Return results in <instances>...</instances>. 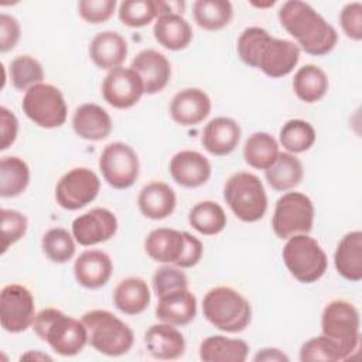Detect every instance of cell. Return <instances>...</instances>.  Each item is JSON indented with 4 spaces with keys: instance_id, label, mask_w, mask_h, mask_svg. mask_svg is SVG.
<instances>
[{
    "instance_id": "cell-1",
    "label": "cell",
    "mask_w": 362,
    "mask_h": 362,
    "mask_svg": "<svg viewBox=\"0 0 362 362\" xmlns=\"http://www.w3.org/2000/svg\"><path fill=\"white\" fill-rule=\"evenodd\" d=\"M243 64L260 69L269 78H283L298 64L300 48L296 42L272 37L262 27L245 28L236 44Z\"/></svg>"
},
{
    "instance_id": "cell-2",
    "label": "cell",
    "mask_w": 362,
    "mask_h": 362,
    "mask_svg": "<svg viewBox=\"0 0 362 362\" xmlns=\"http://www.w3.org/2000/svg\"><path fill=\"white\" fill-rule=\"evenodd\" d=\"M279 21L297 41L298 48L310 55H327L337 45V30L305 1L288 0L283 3L279 10Z\"/></svg>"
},
{
    "instance_id": "cell-3",
    "label": "cell",
    "mask_w": 362,
    "mask_h": 362,
    "mask_svg": "<svg viewBox=\"0 0 362 362\" xmlns=\"http://www.w3.org/2000/svg\"><path fill=\"white\" fill-rule=\"evenodd\" d=\"M35 335L61 356H75L88 344V331L82 320L57 308L41 310L33 322Z\"/></svg>"
},
{
    "instance_id": "cell-4",
    "label": "cell",
    "mask_w": 362,
    "mask_h": 362,
    "mask_svg": "<svg viewBox=\"0 0 362 362\" xmlns=\"http://www.w3.org/2000/svg\"><path fill=\"white\" fill-rule=\"evenodd\" d=\"M88 331V344L107 356L126 355L133 344L132 328L107 310H90L82 315Z\"/></svg>"
},
{
    "instance_id": "cell-5",
    "label": "cell",
    "mask_w": 362,
    "mask_h": 362,
    "mask_svg": "<svg viewBox=\"0 0 362 362\" xmlns=\"http://www.w3.org/2000/svg\"><path fill=\"white\" fill-rule=\"evenodd\" d=\"M204 317L223 332H240L252 320L250 303L232 287L211 288L202 300Z\"/></svg>"
},
{
    "instance_id": "cell-6",
    "label": "cell",
    "mask_w": 362,
    "mask_h": 362,
    "mask_svg": "<svg viewBox=\"0 0 362 362\" xmlns=\"http://www.w3.org/2000/svg\"><path fill=\"white\" fill-rule=\"evenodd\" d=\"M223 199L236 218L257 222L267 211V195L260 178L247 171L230 175L223 188Z\"/></svg>"
},
{
    "instance_id": "cell-7",
    "label": "cell",
    "mask_w": 362,
    "mask_h": 362,
    "mask_svg": "<svg viewBox=\"0 0 362 362\" xmlns=\"http://www.w3.org/2000/svg\"><path fill=\"white\" fill-rule=\"evenodd\" d=\"M281 256L290 274L305 284L320 280L328 266L324 249L308 233L290 236L283 247Z\"/></svg>"
},
{
    "instance_id": "cell-8",
    "label": "cell",
    "mask_w": 362,
    "mask_h": 362,
    "mask_svg": "<svg viewBox=\"0 0 362 362\" xmlns=\"http://www.w3.org/2000/svg\"><path fill=\"white\" fill-rule=\"evenodd\" d=\"M322 335L334 341L344 359H348L356 351L361 339V317L358 308L345 300L328 303L321 315Z\"/></svg>"
},
{
    "instance_id": "cell-9",
    "label": "cell",
    "mask_w": 362,
    "mask_h": 362,
    "mask_svg": "<svg viewBox=\"0 0 362 362\" xmlns=\"http://www.w3.org/2000/svg\"><path fill=\"white\" fill-rule=\"evenodd\" d=\"M21 109L40 127L55 129L65 123L68 107L62 92L51 83H38L25 90Z\"/></svg>"
},
{
    "instance_id": "cell-10",
    "label": "cell",
    "mask_w": 362,
    "mask_h": 362,
    "mask_svg": "<svg viewBox=\"0 0 362 362\" xmlns=\"http://www.w3.org/2000/svg\"><path fill=\"white\" fill-rule=\"evenodd\" d=\"M314 204L303 192L283 194L274 206L272 228L277 238L288 239L293 235L310 233L314 223Z\"/></svg>"
},
{
    "instance_id": "cell-11",
    "label": "cell",
    "mask_w": 362,
    "mask_h": 362,
    "mask_svg": "<svg viewBox=\"0 0 362 362\" xmlns=\"http://www.w3.org/2000/svg\"><path fill=\"white\" fill-rule=\"evenodd\" d=\"M99 170L110 187L116 189L130 188L139 178L137 153L123 141L110 143L100 153Z\"/></svg>"
},
{
    "instance_id": "cell-12",
    "label": "cell",
    "mask_w": 362,
    "mask_h": 362,
    "mask_svg": "<svg viewBox=\"0 0 362 362\" xmlns=\"http://www.w3.org/2000/svg\"><path fill=\"white\" fill-rule=\"evenodd\" d=\"M100 180L95 171L86 167H75L65 173L55 187L58 205L68 211H76L90 204L99 194Z\"/></svg>"
},
{
    "instance_id": "cell-13",
    "label": "cell",
    "mask_w": 362,
    "mask_h": 362,
    "mask_svg": "<svg viewBox=\"0 0 362 362\" xmlns=\"http://www.w3.org/2000/svg\"><path fill=\"white\" fill-rule=\"evenodd\" d=\"M31 291L21 284H7L0 293V322L4 331L18 334L28 329L35 320Z\"/></svg>"
},
{
    "instance_id": "cell-14",
    "label": "cell",
    "mask_w": 362,
    "mask_h": 362,
    "mask_svg": "<svg viewBox=\"0 0 362 362\" xmlns=\"http://www.w3.org/2000/svg\"><path fill=\"white\" fill-rule=\"evenodd\" d=\"M141 78L132 68L117 66L110 69L102 82L103 99L116 109H129L143 96Z\"/></svg>"
},
{
    "instance_id": "cell-15",
    "label": "cell",
    "mask_w": 362,
    "mask_h": 362,
    "mask_svg": "<svg viewBox=\"0 0 362 362\" xmlns=\"http://www.w3.org/2000/svg\"><path fill=\"white\" fill-rule=\"evenodd\" d=\"M116 232V215L106 208H92L72 222V236L81 246L103 243L112 239Z\"/></svg>"
},
{
    "instance_id": "cell-16",
    "label": "cell",
    "mask_w": 362,
    "mask_h": 362,
    "mask_svg": "<svg viewBox=\"0 0 362 362\" xmlns=\"http://www.w3.org/2000/svg\"><path fill=\"white\" fill-rule=\"evenodd\" d=\"M130 68L141 78L144 93L154 95L161 92L171 78V64L167 57L156 49L140 51L130 64Z\"/></svg>"
},
{
    "instance_id": "cell-17",
    "label": "cell",
    "mask_w": 362,
    "mask_h": 362,
    "mask_svg": "<svg viewBox=\"0 0 362 362\" xmlns=\"http://www.w3.org/2000/svg\"><path fill=\"white\" fill-rule=\"evenodd\" d=\"M211 113V99L199 88L178 90L170 103L171 119L181 126H195Z\"/></svg>"
},
{
    "instance_id": "cell-18",
    "label": "cell",
    "mask_w": 362,
    "mask_h": 362,
    "mask_svg": "<svg viewBox=\"0 0 362 362\" xmlns=\"http://www.w3.org/2000/svg\"><path fill=\"white\" fill-rule=\"evenodd\" d=\"M168 168L173 180L185 188L204 185L212 173L209 160L194 150H181L175 153L170 160Z\"/></svg>"
},
{
    "instance_id": "cell-19",
    "label": "cell",
    "mask_w": 362,
    "mask_h": 362,
    "mask_svg": "<svg viewBox=\"0 0 362 362\" xmlns=\"http://www.w3.org/2000/svg\"><path fill=\"white\" fill-rule=\"evenodd\" d=\"M113 272V263L107 253L102 250H85L74 263V276L79 286L85 288L103 287Z\"/></svg>"
},
{
    "instance_id": "cell-20",
    "label": "cell",
    "mask_w": 362,
    "mask_h": 362,
    "mask_svg": "<svg viewBox=\"0 0 362 362\" xmlns=\"http://www.w3.org/2000/svg\"><path fill=\"white\" fill-rule=\"evenodd\" d=\"M240 134V126L235 119L219 116L204 127L201 143L212 156H228L238 147Z\"/></svg>"
},
{
    "instance_id": "cell-21",
    "label": "cell",
    "mask_w": 362,
    "mask_h": 362,
    "mask_svg": "<svg viewBox=\"0 0 362 362\" xmlns=\"http://www.w3.org/2000/svg\"><path fill=\"white\" fill-rule=\"evenodd\" d=\"M185 246V232L170 228L153 229L144 240V250L154 262L174 266L181 260Z\"/></svg>"
},
{
    "instance_id": "cell-22",
    "label": "cell",
    "mask_w": 362,
    "mask_h": 362,
    "mask_svg": "<svg viewBox=\"0 0 362 362\" xmlns=\"http://www.w3.org/2000/svg\"><path fill=\"white\" fill-rule=\"evenodd\" d=\"M144 345L148 354L161 361L178 359L185 352V339L175 325L160 322L144 332Z\"/></svg>"
},
{
    "instance_id": "cell-23",
    "label": "cell",
    "mask_w": 362,
    "mask_h": 362,
    "mask_svg": "<svg viewBox=\"0 0 362 362\" xmlns=\"http://www.w3.org/2000/svg\"><path fill=\"white\" fill-rule=\"evenodd\" d=\"M72 129L83 140L100 141L110 136L113 123L109 113L99 105L82 103L72 116Z\"/></svg>"
},
{
    "instance_id": "cell-24",
    "label": "cell",
    "mask_w": 362,
    "mask_h": 362,
    "mask_svg": "<svg viewBox=\"0 0 362 362\" xmlns=\"http://www.w3.org/2000/svg\"><path fill=\"white\" fill-rule=\"evenodd\" d=\"M197 315V298L188 288L171 291L158 297L156 317L175 327L189 324Z\"/></svg>"
},
{
    "instance_id": "cell-25",
    "label": "cell",
    "mask_w": 362,
    "mask_h": 362,
    "mask_svg": "<svg viewBox=\"0 0 362 362\" xmlns=\"http://www.w3.org/2000/svg\"><path fill=\"white\" fill-rule=\"evenodd\" d=\"M140 212L153 221L168 218L177 205L174 189L161 181H151L144 185L137 197Z\"/></svg>"
},
{
    "instance_id": "cell-26",
    "label": "cell",
    "mask_w": 362,
    "mask_h": 362,
    "mask_svg": "<svg viewBox=\"0 0 362 362\" xmlns=\"http://www.w3.org/2000/svg\"><path fill=\"white\" fill-rule=\"evenodd\" d=\"M89 57L100 69L122 66L127 57V42L116 31L98 33L89 44Z\"/></svg>"
},
{
    "instance_id": "cell-27",
    "label": "cell",
    "mask_w": 362,
    "mask_h": 362,
    "mask_svg": "<svg viewBox=\"0 0 362 362\" xmlns=\"http://www.w3.org/2000/svg\"><path fill=\"white\" fill-rule=\"evenodd\" d=\"M153 34L156 41L170 51L184 49L192 41V28L189 23L171 10L157 17Z\"/></svg>"
},
{
    "instance_id": "cell-28",
    "label": "cell",
    "mask_w": 362,
    "mask_h": 362,
    "mask_svg": "<svg viewBox=\"0 0 362 362\" xmlns=\"http://www.w3.org/2000/svg\"><path fill=\"white\" fill-rule=\"evenodd\" d=\"M334 264L345 280L359 281L362 279V232L352 230L344 235L334 253Z\"/></svg>"
},
{
    "instance_id": "cell-29",
    "label": "cell",
    "mask_w": 362,
    "mask_h": 362,
    "mask_svg": "<svg viewBox=\"0 0 362 362\" xmlns=\"http://www.w3.org/2000/svg\"><path fill=\"white\" fill-rule=\"evenodd\" d=\"M249 345L243 339L223 335L206 337L199 345V359L204 362H245Z\"/></svg>"
},
{
    "instance_id": "cell-30",
    "label": "cell",
    "mask_w": 362,
    "mask_h": 362,
    "mask_svg": "<svg viewBox=\"0 0 362 362\" xmlns=\"http://www.w3.org/2000/svg\"><path fill=\"white\" fill-rule=\"evenodd\" d=\"M150 300V288L141 277H126L113 291L116 308L127 315L141 314L148 307Z\"/></svg>"
},
{
    "instance_id": "cell-31",
    "label": "cell",
    "mask_w": 362,
    "mask_h": 362,
    "mask_svg": "<svg viewBox=\"0 0 362 362\" xmlns=\"http://www.w3.org/2000/svg\"><path fill=\"white\" fill-rule=\"evenodd\" d=\"M304 177L301 161L291 153H279L276 161L264 170L267 184L276 191H288L296 188Z\"/></svg>"
},
{
    "instance_id": "cell-32",
    "label": "cell",
    "mask_w": 362,
    "mask_h": 362,
    "mask_svg": "<svg viewBox=\"0 0 362 362\" xmlns=\"http://www.w3.org/2000/svg\"><path fill=\"white\" fill-rule=\"evenodd\" d=\"M329 82L327 74L314 64H307L294 74L293 90L297 98L305 103H314L321 100L327 90Z\"/></svg>"
},
{
    "instance_id": "cell-33",
    "label": "cell",
    "mask_w": 362,
    "mask_h": 362,
    "mask_svg": "<svg viewBox=\"0 0 362 362\" xmlns=\"http://www.w3.org/2000/svg\"><path fill=\"white\" fill-rule=\"evenodd\" d=\"M279 153L277 140L266 132L250 134L243 146V158L246 164L256 170H267L276 161Z\"/></svg>"
},
{
    "instance_id": "cell-34",
    "label": "cell",
    "mask_w": 362,
    "mask_h": 362,
    "mask_svg": "<svg viewBox=\"0 0 362 362\" xmlns=\"http://www.w3.org/2000/svg\"><path fill=\"white\" fill-rule=\"evenodd\" d=\"M170 11L168 3L157 0H127L119 4V20L132 28H140L150 24L163 13Z\"/></svg>"
},
{
    "instance_id": "cell-35",
    "label": "cell",
    "mask_w": 362,
    "mask_h": 362,
    "mask_svg": "<svg viewBox=\"0 0 362 362\" xmlns=\"http://www.w3.org/2000/svg\"><path fill=\"white\" fill-rule=\"evenodd\" d=\"M30 182V168L17 156H7L0 160V195L14 198L25 191Z\"/></svg>"
},
{
    "instance_id": "cell-36",
    "label": "cell",
    "mask_w": 362,
    "mask_h": 362,
    "mask_svg": "<svg viewBox=\"0 0 362 362\" xmlns=\"http://www.w3.org/2000/svg\"><path fill=\"white\" fill-rule=\"evenodd\" d=\"M192 14L201 28L218 31L230 23L233 7L228 0H197L192 4Z\"/></svg>"
},
{
    "instance_id": "cell-37",
    "label": "cell",
    "mask_w": 362,
    "mask_h": 362,
    "mask_svg": "<svg viewBox=\"0 0 362 362\" xmlns=\"http://www.w3.org/2000/svg\"><path fill=\"white\" fill-rule=\"evenodd\" d=\"M188 222L201 235L212 236L225 229L226 214L219 204L214 201H201L191 208Z\"/></svg>"
},
{
    "instance_id": "cell-38",
    "label": "cell",
    "mask_w": 362,
    "mask_h": 362,
    "mask_svg": "<svg viewBox=\"0 0 362 362\" xmlns=\"http://www.w3.org/2000/svg\"><path fill=\"white\" fill-rule=\"evenodd\" d=\"M314 127L301 119H291L286 122L280 129V144L287 150V153L298 154L310 150L315 143Z\"/></svg>"
},
{
    "instance_id": "cell-39",
    "label": "cell",
    "mask_w": 362,
    "mask_h": 362,
    "mask_svg": "<svg viewBox=\"0 0 362 362\" xmlns=\"http://www.w3.org/2000/svg\"><path fill=\"white\" fill-rule=\"evenodd\" d=\"M44 255L54 263H66L75 255V239L64 228H52L42 235Z\"/></svg>"
},
{
    "instance_id": "cell-40",
    "label": "cell",
    "mask_w": 362,
    "mask_h": 362,
    "mask_svg": "<svg viewBox=\"0 0 362 362\" xmlns=\"http://www.w3.org/2000/svg\"><path fill=\"white\" fill-rule=\"evenodd\" d=\"M10 79L17 90H28L42 82V65L31 55H18L10 62Z\"/></svg>"
},
{
    "instance_id": "cell-41",
    "label": "cell",
    "mask_w": 362,
    "mask_h": 362,
    "mask_svg": "<svg viewBox=\"0 0 362 362\" xmlns=\"http://www.w3.org/2000/svg\"><path fill=\"white\" fill-rule=\"evenodd\" d=\"M298 358L301 362L345 361L339 346L325 335L313 337L308 341H305L300 348Z\"/></svg>"
},
{
    "instance_id": "cell-42",
    "label": "cell",
    "mask_w": 362,
    "mask_h": 362,
    "mask_svg": "<svg viewBox=\"0 0 362 362\" xmlns=\"http://www.w3.org/2000/svg\"><path fill=\"white\" fill-rule=\"evenodd\" d=\"M1 215V253L18 242L27 232L28 221L25 215L14 209L3 208L0 211Z\"/></svg>"
},
{
    "instance_id": "cell-43",
    "label": "cell",
    "mask_w": 362,
    "mask_h": 362,
    "mask_svg": "<svg viewBox=\"0 0 362 362\" xmlns=\"http://www.w3.org/2000/svg\"><path fill=\"white\" fill-rule=\"evenodd\" d=\"M181 288H188V279L180 267L165 264L153 274V290L157 297Z\"/></svg>"
},
{
    "instance_id": "cell-44",
    "label": "cell",
    "mask_w": 362,
    "mask_h": 362,
    "mask_svg": "<svg viewBox=\"0 0 362 362\" xmlns=\"http://www.w3.org/2000/svg\"><path fill=\"white\" fill-rule=\"evenodd\" d=\"M116 6V0H81L78 3V13L86 23L100 24L113 16Z\"/></svg>"
},
{
    "instance_id": "cell-45",
    "label": "cell",
    "mask_w": 362,
    "mask_h": 362,
    "mask_svg": "<svg viewBox=\"0 0 362 362\" xmlns=\"http://www.w3.org/2000/svg\"><path fill=\"white\" fill-rule=\"evenodd\" d=\"M339 24L344 34L355 41L362 40V4L359 1L348 3L339 13Z\"/></svg>"
},
{
    "instance_id": "cell-46",
    "label": "cell",
    "mask_w": 362,
    "mask_h": 362,
    "mask_svg": "<svg viewBox=\"0 0 362 362\" xmlns=\"http://www.w3.org/2000/svg\"><path fill=\"white\" fill-rule=\"evenodd\" d=\"M21 35V27L16 17L1 13L0 14V51L8 52L13 49Z\"/></svg>"
},
{
    "instance_id": "cell-47",
    "label": "cell",
    "mask_w": 362,
    "mask_h": 362,
    "mask_svg": "<svg viewBox=\"0 0 362 362\" xmlns=\"http://www.w3.org/2000/svg\"><path fill=\"white\" fill-rule=\"evenodd\" d=\"M0 133H1V147L0 150L8 148L17 139L18 120L16 115L6 106L0 107Z\"/></svg>"
},
{
    "instance_id": "cell-48",
    "label": "cell",
    "mask_w": 362,
    "mask_h": 362,
    "mask_svg": "<svg viewBox=\"0 0 362 362\" xmlns=\"http://www.w3.org/2000/svg\"><path fill=\"white\" fill-rule=\"evenodd\" d=\"M185 239H187V246H185L181 260L177 264V267H180V269L194 267L201 260L202 253H204V246L198 238L185 232Z\"/></svg>"
},
{
    "instance_id": "cell-49",
    "label": "cell",
    "mask_w": 362,
    "mask_h": 362,
    "mask_svg": "<svg viewBox=\"0 0 362 362\" xmlns=\"http://www.w3.org/2000/svg\"><path fill=\"white\" fill-rule=\"evenodd\" d=\"M253 361L256 362H287L290 361V358L280 349L277 348H263L260 349L255 356Z\"/></svg>"
},
{
    "instance_id": "cell-50",
    "label": "cell",
    "mask_w": 362,
    "mask_h": 362,
    "mask_svg": "<svg viewBox=\"0 0 362 362\" xmlns=\"http://www.w3.org/2000/svg\"><path fill=\"white\" fill-rule=\"evenodd\" d=\"M20 359H34V361H52V358L47 354H42L41 351H28L27 354L21 355Z\"/></svg>"
},
{
    "instance_id": "cell-51",
    "label": "cell",
    "mask_w": 362,
    "mask_h": 362,
    "mask_svg": "<svg viewBox=\"0 0 362 362\" xmlns=\"http://www.w3.org/2000/svg\"><path fill=\"white\" fill-rule=\"evenodd\" d=\"M276 1H267V3H252L253 6H256V7H270V6H273Z\"/></svg>"
}]
</instances>
